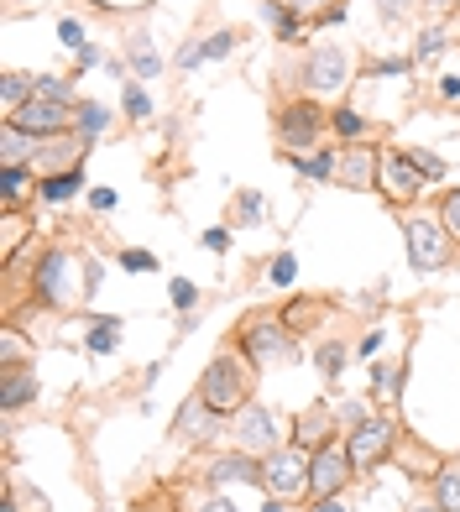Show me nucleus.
I'll return each instance as SVG.
<instances>
[{
	"label": "nucleus",
	"mask_w": 460,
	"mask_h": 512,
	"mask_svg": "<svg viewBox=\"0 0 460 512\" xmlns=\"http://www.w3.org/2000/svg\"><path fill=\"white\" fill-rule=\"evenodd\" d=\"M32 142H37V136H27L16 121H11L6 131H0V157H6V168H21V157L32 152Z\"/></svg>",
	"instance_id": "nucleus-16"
},
{
	"label": "nucleus",
	"mask_w": 460,
	"mask_h": 512,
	"mask_svg": "<svg viewBox=\"0 0 460 512\" xmlns=\"http://www.w3.org/2000/svg\"><path fill=\"white\" fill-rule=\"evenodd\" d=\"M126 110L136 115V121H142V115H152V100L142 95V89H131V95H126Z\"/></svg>",
	"instance_id": "nucleus-39"
},
{
	"label": "nucleus",
	"mask_w": 460,
	"mask_h": 512,
	"mask_svg": "<svg viewBox=\"0 0 460 512\" xmlns=\"http://www.w3.org/2000/svg\"><path fill=\"white\" fill-rule=\"evenodd\" d=\"M330 126H335V136H345V142H361V131H366V121H361L356 110H335Z\"/></svg>",
	"instance_id": "nucleus-26"
},
{
	"label": "nucleus",
	"mask_w": 460,
	"mask_h": 512,
	"mask_svg": "<svg viewBox=\"0 0 460 512\" xmlns=\"http://www.w3.org/2000/svg\"><path fill=\"white\" fill-rule=\"evenodd\" d=\"M319 6H330V0H293V11H319Z\"/></svg>",
	"instance_id": "nucleus-49"
},
{
	"label": "nucleus",
	"mask_w": 460,
	"mask_h": 512,
	"mask_svg": "<svg viewBox=\"0 0 460 512\" xmlns=\"http://www.w3.org/2000/svg\"><path fill=\"white\" fill-rule=\"evenodd\" d=\"M408 512H445V507H408Z\"/></svg>",
	"instance_id": "nucleus-52"
},
{
	"label": "nucleus",
	"mask_w": 460,
	"mask_h": 512,
	"mask_svg": "<svg viewBox=\"0 0 460 512\" xmlns=\"http://www.w3.org/2000/svg\"><path fill=\"white\" fill-rule=\"evenodd\" d=\"M408 162H413V168H419V178H429V183H434V178H445V162L434 157V152H419V147H413Z\"/></svg>",
	"instance_id": "nucleus-28"
},
{
	"label": "nucleus",
	"mask_w": 460,
	"mask_h": 512,
	"mask_svg": "<svg viewBox=\"0 0 460 512\" xmlns=\"http://www.w3.org/2000/svg\"><path fill=\"white\" fill-rule=\"evenodd\" d=\"M382 173H387V189H393L398 199H413V194H419V178H413V162H408V152L387 157V162H382Z\"/></svg>",
	"instance_id": "nucleus-14"
},
{
	"label": "nucleus",
	"mask_w": 460,
	"mask_h": 512,
	"mask_svg": "<svg viewBox=\"0 0 460 512\" xmlns=\"http://www.w3.org/2000/svg\"><path fill=\"white\" fill-rule=\"evenodd\" d=\"M403 236H408V262H413V272H440V267L450 262V241H445L440 225L403 220Z\"/></svg>",
	"instance_id": "nucleus-4"
},
{
	"label": "nucleus",
	"mask_w": 460,
	"mask_h": 512,
	"mask_svg": "<svg viewBox=\"0 0 460 512\" xmlns=\"http://www.w3.org/2000/svg\"><path fill=\"white\" fill-rule=\"evenodd\" d=\"M37 95H42V100H58V105H68V79H58V74H42V79H37Z\"/></svg>",
	"instance_id": "nucleus-29"
},
{
	"label": "nucleus",
	"mask_w": 460,
	"mask_h": 512,
	"mask_svg": "<svg viewBox=\"0 0 460 512\" xmlns=\"http://www.w3.org/2000/svg\"><path fill=\"white\" fill-rule=\"evenodd\" d=\"M115 335H121V319H105V324H95V330H89V351H95V356L115 351Z\"/></svg>",
	"instance_id": "nucleus-25"
},
{
	"label": "nucleus",
	"mask_w": 460,
	"mask_h": 512,
	"mask_svg": "<svg viewBox=\"0 0 460 512\" xmlns=\"http://www.w3.org/2000/svg\"><path fill=\"white\" fill-rule=\"evenodd\" d=\"M58 37L68 42V48H74V53H84L89 48V42H84V27H79V21H63V27H58Z\"/></svg>",
	"instance_id": "nucleus-35"
},
{
	"label": "nucleus",
	"mask_w": 460,
	"mask_h": 512,
	"mask_svg": "<svg viewBox=\"0 0 460 512\" xmlns=\"http://www.w3.org/2000/svg\"><path fill=\"white\" fill-rule=\"evenodd\" d=\"M340 168H345V183H356V189H372V183H377V157L372 152L340 157Z\"/></svg>",
	"instance_id": "nucleus-15"
},
{
	"label": "nucleus",
	"mask_w": 460,
	"mask_h": 512,
	"mask_svg": "<svg viewBox=\"0 0 460 512\" xmlns=\"http://www.w3.org/2000/svg\"><path fill=\"white\" fill-rule=\"evenodd\" d=\"M445 53V32H424L419 37V58H440Z\"/></svg>",
	"instance_id": "nucleus-37"
},
{
	"label": "nucleus",
	"mask_w": 460,
	"mask_h": 512,
	"mask_svg": "<svg viewBox=\"0 0 460 512\" xmlns=\"http://www.w3.org/2000/svg\"><path fill=\"white\" fill-rule=\"evenodd\" d=\"M121 267H131V272H152V256H147V251H126V256H121Z\"/></svg>",
	"instance_id": "nucleus-40"
},
{
	"label": "nucleus",
	"mask_w": 460,
	"mask_h": 512,
	"mask_svg": "<svg viewBox=\"0 0 460 512\" xmlns=\"http://www.w3.org/2000/svg\"><path fill=\"white\" fill-rule=\"evenodd\" d=\"M147 48H152L147 37H136V42H131V68H136V74H157V68H163V58L147 53Z\"/></svg>",
	"instance_id": "nucleus-27"
},
{
	"label": "nucleus",
	"mask_w": 460,
	"mask_h": 512,
	"mask_svg": "<svg viewBox=\"0 0 460 512\" xmlns=\"http://www.w3.org/2000/svg\"><path fill=\"white\" fill-rule=\"evenodd\" d=\"M293 272H298L293 256H278V262H272V283H293Z\"/></svg>",
	"instance_id": "nucleus-38"
},
{
	"label": "nucleus",
	"mask_w": 460,
	"mask_h": 512,
	"mask_svg": "<svg viewBox=\"0 0 460 512\" xmlns=\"http://www.w3.org/2000/svg\"><path fill=\"white\" fill-rule=\"evenodd\" d=\"M345 79H351V58H345V48H314V53H309V63H304V89L335 95V89H345Z\"/></svg>",
	"instance_id": "nucleus-7"
},
{
	"label": "nucleus",
	"mask_w": 460,
	"mask_h": 512,
	"mask_svg": "<svg viewBox=\"0 0 460 512\" xmlns=\"http://www.w3.org/2000/svg\"><path fill=\"white\" fill-rule=\"evenodd\" d=\"M230 481H262V465H251V455H225L210 465V486H230Z\"/></svg>",
	"instance_id": "nucleus-13"
},
{
	"label": "nucleus",
	"mask_w": 460,
	"mask_h": 512,
	"mask_svg": "<svg viewBox=\"0 0 460 512\" xmlns=\"http://www.w3.org/2000/svg\"><path fill=\"white\" fill-rule=\"evenodd\" d=\"M79 189H84V173L79 168H63L58 178L42 183V199H68V194H79Z\"/></svg>",
	"instance_id": "nucleus-21"
},
{
	"label": "nucleus",
	"mask_w": 460,
	"mask_h": 512,
	"mask_svg": "<svg viewBox=\"0 0 460 512\" xmlns=\"http://www.w3.org/2000/svg\"><path fill=\"white\" fill-rule=\"evenodd\" d=\"M309 512H345V502H340V497H319Z\"/></svg>",
	"instance_id": "nucleus-45"
},
{
	"label": "nucleus",
	"mask_w": 460,
	"mask_h": 512,
	"mask_svg": "<svg viewBox=\"0 0 460 512\" xmlns=\"http://www.w3.org/2000/svg\"><path fill=\"white\" fill-rule=\"evenodd\" d=\"M21 194H27V168H6V199L16 204Z\"/></svg>",
	"instance_id": "nucleus-34"
},
{
	"label": "nucleus",
	"mask_w": 460,
	"mask_h": 512,
	"mask_svg": "<svg viewBox=\"0 0 460 512\" xmlns=\"http://www.w3.org/2000/svg\"><path fill=\"white\" fill-rule=\"evenodd\" d=\"M236 220L241 225H262V194H241L236 199Z\"/></svg>",
	"instance_id": "nucleus-30"
},
{
	"label": "nucleus",
	"mask_w": 460,
	"mask_h": 512,
	"mask_svg": "<svg viewBox=\"0 0 460 512\" xmlns=\"http://www.w3.org/2000/svg\"><path fill=\"white\" fill-rule=\"evenodd\" d=\"M424 6H434V11H450V6H455V0H424Z\"/></svg>",
	"instance_id": "nucleus-50"
},
{
	"label": "nucleus",
	"mask_w": 460,
	"mask_h": 512,
	"mask_svg": "<svg viewBox=\"0 0 460 512\" xmlns=\"http://www.w3.org/2000/svg\"><path fill=\"white\" fill-rule=\"evenodd\" d=\"M267 512H288V507H283V497H272V502H267Z\"/></svg>",
	"instance_id": "nucleus-51"
},
{
	"label": "nucleus",
	"mask_w": 460,
	"mask_h": 512,
	"mask_svg": "<svg viewBox=\"0 0 460 512\" xmlns=\"http://www.w3.org/2000/svg\"><path fill=\"white\" fill-rule=\"evenodd\" d=\"M37 95V79H27V74H6V89H0V100H6V110H21Z\"/></svg>",
	"instance_id": "nucleus-20"
},
{
	"label": "nucleus",
	"mask_w": 460,
	"mask_h": 512,
	"mask_svg": "<svg viewBox=\"0 0 460 512\" xmlns=\"http://www.w3.org/2000/svg\"><path fill=\"white\" fill-rule=\"evenodd\" d=\"M37 298L42 304H63L68 298V251H48L37 262Z\"/></svg>",
	"instance_id": "nucleus-11"
},
{
	"label": "nucleus",
	"mask_w": 460,
	"mask_h": 512,
	"mask_svg": "<svg viewBox=\"0 0 460 512\" xmlns=\"http://www.w3.org/2000/svg\"><path fill=\"white\" fill-rule=\"evenodd\" d=\"M298 445H330L325 439V408H314V413H304V424H298Z\"/></svg>",
	"instance_id": "nucleus-24"
},
{
	"label": "nucleus",
	"mask_w": 460,
	"mask_h": 512,
	"mask_svg": "<svg viewBox=\"0 0 460 512\" xmlns=\"http://www.w3.org/2000/svg\"><path fill=\"white\" fill-rule=\"evenodd\" d=\"M27 398H37V382H32V377H21V371H11L6 387H0V403H6V413H16Z\"/></svg>",
	"instance_id": "nucleus-18"
},
{
	"label": "nucleus",
	"mask_w": 460,
	"mask_h": 512,
	"mask_svg": "<svg viewBox=\"0 0 460 512\" xmlns=\"http://www.w3.org/2000/svg\"><path fill=\"white\" fill-rule=\"evenodd\" d=\"M74 115H79V131L89 136V142H95V136L105 131V121H110V110H105V105H95V100H84Z\"/></svg>",
	"instance_id": "nucleus-22"
},
{
	"label": "nucleus",
	"mask_w": 460,
	"mask_h": 512,
	"mask_svg": "<svg viewBox=\"0 0 460 512\" xmlns=\"http://www.w3.org/2000/svg\"><path fill=\"white\" fill-rule=\"evenodd\" d=\"M340 366H345L340 345H319V371H325V377H340Z\"/></svg>",
	"instance_id": "nucleus-31"
},
{
	"label": "nucleus",
	"mask_w": 460,
	"mask_h": 512,
	"mask_svg": "<svg viewBox=\"0 0 460 512\" xmlns=\"http://www.w3.org/2000/svg\"><path fill=\"white\" fill-rule=\"evenodd\" d=\"M230 48H236V37H230V32H215L210 42H204V58H225Z\"/></svg>",
	"instance_id": "nucleus-36"
},
{
	"label": "nucleus",
	"mask_w": 460,
	"mask_h": 512,
	"mask_svg": "<svg viewBox=\"0 0 460 512\" xmlns=\"http://www.w3.org/2000/svg\"><path fill=\"white\" fill-rule=\"evenodd\" d=\"M262 16L272 21V32H278L283 42H288V37H298V11H293V6H283V0H262Z\"/></svg>",
	"instance_id": "nucleus-17"
},
{
	"label": "nucleus",
	"mask_w": 460,
	"mask_h": 512,
	"mask_svg": "<svg viewBox=\"0 0 460 512\" xmlns=\"http://www.w3.org/2000/svg\"><path fill=\"white\" fill-rule=\"evenodd\" d=\"M309 178H319V183H330V178H340V152H314L309 162H298Z\"/></svg>",
	"instance_id": "nucleus-23"
},
{
	"label": "nucleus",
	"mask_w": 460,
	"mask_h": 512,
	"mask_svg": "<svg viewBox=\"0 0 460 512\" xmlns=\"http://www.w3.org/2000/svg\"><path fill=\"white\" fill-rule=\"evenodd\" d=\"M236 439H241V450L246 455H257V450H278V418H272L267 408H246L241 413V424H236Z\"/></svg>",
	"instance_id": "nucleus-10"
},
{
	"label": "nucleus",
	"mask_w": 460,
	"mask_h": 512,
	"mask_svg": "<svg viewBox=\"0 0 460 512\" xmlns=\"http://www.w3.org/2000/svg\"><path fill=\"white\" fill-rule=\"evenodd\" d=\"M199 304V288L189 283V277H178V283H173V309H194Z\"/></svg>",
	"instance_id": "nucleus-32"
},
{
	"label": "nucleus",
	"mask_w": 460,
	"mask_h": 512,
	"mask_svg": "<svg viewBox=\"0 0 460 512\" xmlns=\"http://www.w3.org/2000/svg\"><path fill=\"white\" fill-rule=\"evenodd\" d=\"M262 486L272 497H298L309 486V460H304V450H272L267 460H262Z\"/></svg>",
	"instance_id": "nucleus-5"
},
{
	"label": "nucleus",
	"mask_w": 460,
	"mask_h": 512,
	"mask_svg": "<svg viewBox=\"0 0 460 512\" xmlns=\"http://www.w3.org/2000/svg\"><path fill=\"white\" fill-rule=\"evenodd\" d=\"M403 6H408V0H382V16L387 21H403Z\"/></svg>",
	"instance_id": "nucleus-44"
},
{
	"label": "nucleus",
	"mask_w": 460,
	"mask_h": 512,
	"mask_svg": "<svg viewBox=\"0 0 460 512\" xmlns=\"http://www.w3.org/2000/svg\"><path fill=\"white\" fill-rule=\"evenodd\" d=\"M178 439H183V445H199V439H215V408L204 403L199 392H194V398L178 408Z\"/></svg>",
	"instance_id": "nucleus-12"
},
{
	"label": "nucleus",
	"mask_w": 460,
	"mask_h": 512,
	"mask_svg": "<svg viewBox=\"0 0 460 512\" xmlns=\"http://www.w3.org/2000/svg\"><path fill=\"white\" fill-rule=\"evenodd\" d=\"M68 121H74V110L58 105V100H42V95H32L27 105L16 110V126L27 131V136H58Z\"/></svg>",
	"instance_id": "nucleus-8"
},
{
	"label": "nucleus",
	"mask_w": 460,
	"mask_h": 512,
	"mask_svg": "<svg viewBox=\"0 0 460 512\" xmlns=\"http://www.w3.org/2000/svg\"><path fill=\"white\" fill-rule=\"evenodd\" d=\"M413 58H387V63H372V74H403Z\"/></svg>",
	"instance_id": "nucleus-43"
},
{
	"label": "nucleus",
	"mask_w": 460,
	"mask_h": 512,
	"mask_svg": "<svg viewBox=\"0 0 460 512\" xmlns=\"http://www.w3.org/2000/svg\"><path fill=\"white\" fill-rule=\"evenodd\" d=\"M225 241H230L225 230H204V246H210V251H225Z\"/></svg>",
	"instance_id": "nucleus-46"
},
{
	"label": "nucleus",
	"mask_w": 460,
	"mask_h": 512,
	"mask_svg": "<svg viewBox=\"0 0 460 512\" xmlns=\"http://www.w3.org/2000/svg\"><path fill=\"white\" fill-rule=\"evenodd\" d=\"M434 507L460 512V471H440V476H434Z\"/></svg>",
	"instance_id": "nucleus-19"
},
{
	"label": "nucleus",
	"mask_w": 460,
	"mask_h": 512,
	"mask_svg": "<svg viewBox=\"0 0 460 512\" xmlns=\"http://www.w3.org/2000/svg\"><path fill=\"white\" fill-rule=\"evenodd\" d=\"M199 512H241V507H236V502H225V497H204Z\"/></svg>",
	"instance_id": "nucleus-42"
},
{
	"label": "nucleus",
	"mask_w": 460,
	"mask_h": 512,
	"mask_svg": "<svg viewBox=\"0 0 460 512\" xmlns=\"http://www.w3.org/2000/svg\"><path fill=\"white\" fill-rule=\"evenodd\" d=\"M325 110H319L314 100H298V105H288L283 115H278V136H283V147L288 152H309L319 136H325Z\"/></svg>",
	"instance_id": "nucleus-3"
},
{
	"label": "nucleus",
	"mask_w": 460,
	"mask_h": 512,
	"mask_svg": "<svg viewBox=\"0 0 460 512\" xmlns=\"http://www.w3.org/2000/svg\"><path fill=\"white\" fill-rule=\"evenodd\" d=\"M241 340H246V351H251V361H257V366L293 356V340H288V330H283L278 319H262V324H251V330H241Z\"/></svg>",
	"instance_id": "nucleus-9"
},
{
	"label": "nucleus",
	"mask_w": 460,
	"mask_h": 512,
	"mask_svg": "<svg viewBox=\"0 0 460 512\" xmlns=\"http://www.w3.org/2000/svg\"><path fill=\"white\" fill-rule=\"evenodd\" d=\"M345 450H351V465H356V471H372V465H382L387 450H393V424H387V418H361Z\"/></svg>",
	"instance_id": "nucleus-6"
},
{
	"label": "nucleus",
	"mask_w": 460,
	"mask_h": 512,
	"mask_svg": "<svg viewBox=\"0 0 460 512\" xmlns=\"http://www.w3.org/2000/svg\"><path fill=\"white\" fill-rule=\"evenodd\" d=\"M89 204H95V209H110V204H115V194H110V189H95V194H89Z\"/></svg>",
	"instance_id": "nucleus-47"
},
{
	"label": "nucleus",
	"mask_w": 460,
	"mask_h": 512,
	"mask_svg": "<svg viewBox=\"0 0 460 512\" xmlns=\"http://www.w3.org/2000/svg\"><path fill=\"white\" fill-rule=\"evenodd\" d=\"M440 215H445V230H455V241H460V189H455V194H445Z\"/></svg>",
	"instance_id": "nucleus-33"
},
{
	"label": "nucleus",
	"mask_w": 460,
	"mask_h": 512,
	"mask_svg": "<svg viewBox=\"0 0 460 512\" xmlns=\"http://www.w3.org/2000/svg\"><path fill=\"white\" fill-rule=\"evenodd\" d=\"M351 471H356L351 450H340L335 439H330V445H319V450L309 455V492H314V497H340V486L351 481Z\"/></svg>",
	"instance_id": "nucleus-2"
},
{
	"label": "nucleus",
	"mask_w": 460,
	"mask_h": 512,
	"mask_svg": "<svg viewBox=\"0 0 460 512\" xmlns=\"http://www.w3.org/2000/svg\"><path fill=\"white\" fill-rule=\"evenodd\" d=\"M440 95L455 105V100H460V79H445V84H440Z\"/></svg>",
	"instance_id": "nucleus-48"
},
{
	"label": "nucleus",
	"mask_w": 460,
	"mask_h": 512,
	"mask_svg": "<svg viewBox=\"0 0 460 512\" xmlns=\"http://www.w3.org/2000/svg\"><path fill=\"white\" fill-rule=\"evenodd\" d=\"M356 351H361V356H366V361H372V356H377V351H382V330H372V335H366V340H361V345H356Z\"/></svg>",
	"instance_id": "nucleus-41"
},
{
	"label": "nucleus",
	"mask_w": 460,
	"mask_h": 512,
	"mask_svg": "<svg viewBox=\"0 0 460 512\" xmlns=\"http://www.w3.org/2000/svg\"><path fill=\"white\" fill-rule=\"evenodd\" d=\"M246 392H251V382H246V366H241L236 356H215L210 366H204L199 398L210 403L215 413H236V408H246Z\"/></svg>",
	"instance_id": "nucleus-1"
}]
</instances>
